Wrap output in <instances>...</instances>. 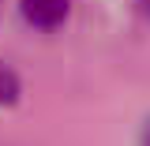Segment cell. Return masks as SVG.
Listing matches in <instances>:
<instances>
[{"label": "cell", "instance_id": "cell-4", "mask_svg": "<svg viewBox=\"0 0 150 146\" xmlns=\"http://www.w3.org/2000/svg\"><path fill=\"white\" fill-rule=\"evenodd\" d=\"M135 4H139V11H143V15L150 19V0H135Z\"/></svg>", "mask_w": 150, "mask_h": 146}, {"label": "cell", "instance_id": "cell-3", "mask_svg": "<svg viewBox=\"0 0 150 146\" xmlns=\"http://www.w3.org/2000/svg\"><path fill=\"white\" fill-rule=\"evenodd\" d=\"M139 146H150V120L143 124V131H139Z\"/></svg>", "mask_w": 150, "mask_h": 146}, {"label": "cell", "instance_id": "cell-2", "mask_svg": "<svg viewBox=\"0 0 150 146\" xmlns=\"http://www.w3.org/2000/svg\"><path fill=\"white\" fill-rule=\"evenodd\" d=\"M15 97H19V79L11 68L0 64V101H15Z\"/></svg>", "mask_w": 150, "mask_h": 146}, {"label": "cell", "instance_id": "cell-1", "mask_svg": "<svg viewBox=\"0 0 150 146\" xmlns=\"http://www.w3.org/2000/svg\"><path fill=\"white\" fill-rule=\"evenodd\" d=\"M19 8H23V19H26V23L49 30V26H60V23L68 19L71 0H19Z\"/></svg>", "mask_w": 150, "mask_h": 146}]
</instances>
